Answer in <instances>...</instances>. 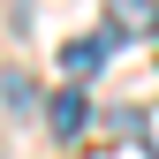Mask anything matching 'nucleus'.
<instances>
[{"label":"nucleus","mask_w":159,"mask_h":159,"mask_svg":"<svg viewBox=\"0 0 159 159\" xmlns=\"http://www.w3.org/2000/svg\"><path fill=\"white\" fill-rule=\"evenodd\" d=\"M84 121H91V106H84V91H76V84L46 98V129L61 136V144H76V136H84Z\"/></svg>","instance_id":"f257e3e1"},{"label":"nucleus","mask_w":159,"mask_h":159,"mask_svg":"<svg viewBox=\"0 0 159 159\" xmlns=\"http://www.w3.org/2000/svg\"><path fill=\"white\" fill-rule=\"evenodd\" d=\"M106 53H114V30H91V38H68L61 68H76V76H91V68H106Z\"/></svg>","instance_id":"f03ea898"},{"label":"nucleus","mask_w":159,"mask_h":159,"mask_svg":"<svg viewBox=\"0 0 159 159\" xmlns=\"http://www.w3.org/2000/svg\"><path fill=\"white\" fill-rule=\"evenodd\" d=\"M152 30H159L152 0H114V38H152Z\"/></svg>","instance_id":"7ed1b4c3"}]
</instances>
